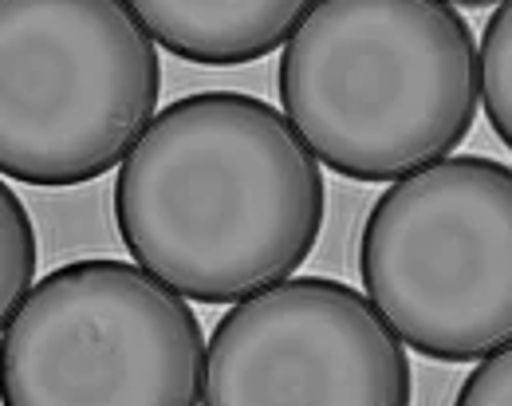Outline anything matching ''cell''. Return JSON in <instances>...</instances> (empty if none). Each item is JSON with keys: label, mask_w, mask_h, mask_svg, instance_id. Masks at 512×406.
<instances>
[{"label": "cell", "mask_w": 512, "mask_h": 406, "mask_svg": "<svg viewBox=\"0 0 512 406\" xmlns=\"http://www.w3.org/2000/svg\"><path fill=\"white\" fill-rule=\"evenodd\" d=\"M130 8L170 56L241 68L288 44L316 0H130Z\"/></svg>", "instance_id": "52a82bcc"}, {"label": "cell", "mask_w": 512, "mask_h": 406, "mask_svg": "<svg viewBox=\"0 0 512 406\" xmlns=\"http://www.w3.org/2000/svg\"><path fill=\"white\" fill-rule=\"evenodd\" d=\"M205 383L193 308L142 265H64L4 316L8 406H193Z\"/></svg>", "instance_id": "5b68a950"}, {"label": "cell", "mask_w": 512, "mask_h": 406, "mask_svg": "<svg viewBox=\"0 0 512 406\" xmlns=\"http://www.w3.org/2000/svg\"><path fill=\"white\" fill-rule=\"evenodd\" d=\"M36 225L28 217V209L20 202V194H12V186H0V308L4 316L32 292L36 280Z\"/></svg>", "instance_id": "ba28073f"}, {"label": "cell", "mask_w": 512, "mask_h": 406, "mask_svg": "<svg viewBox=\"0 0 512 406\" xmlns=\"http://www.w3.org/2000/svg\"><path fill=\"white\" fill-rule=\"evenodd\" d=\"M461 406H512V343L477 359L469 379L457 391Z\"/></svg>", "instance_id": "30bf717a"}, {"label": "cell", "mask_w": 512, "mask_h": 406, "mask_svg": "<svg viewBox=\"0 0 512 406\" xmlns=\"http://www.w3.org/2000/svg\"><path fill=\"white\" fill-rule=\"evenodd\" d=\"M449 4H469V8H485V4H501V0H449Z\"/></svg>", "instance_id": "8fae6325"}, {"label": "cell", "mask_w": 512, "mask_h": 406, "mask_svg": "<svg viewBox=\"0 0 512 406\" xmlns=\"http://www.w3.org/2000/svg\"><path fill=\"white\" fill-rule=\"evenodd\" d=\"M276 83L327 170L398 182L469 138L481 52L449 0H316L284 44Z\"/></svg>", "instance_id": "7a4b0ae2"}, {"label": "cell", "mask_w": 512, "mask_h": 406, "mask_svg": "<svg viewBox=\"0 0 512 406\" xmlns=\"http://www.w3.org/2000/svg\"><path fill=\"white\" fill-rule=\"evenodd\" d=\"M481 103L497 138L512 150V0H501L481 36Z\"/></svg>", "instance_id": "9c48e42d"}, {"label": "cell", "mask_w": 512, "mask_h": 406, "mask_svg": "<svg viewBox=\"0 0 512 406\" xmlns=\"http://www.w3.org/2000/svg\"><path fill=\"white\" fill-rule=\"evenodd\" d=\"M158 40L130 0H0V170L67 190L123 166L158 119Z\"/></svg>", "instance_id": "3957f363"}, {"label": "cell", "mask_w": 512, "mask_h": 406, "mask_svg": "<svg viewBox=\"0 0 512 406\" xmlns=\"http://www.w3.org/2000/svg\"><path fill=\"white\" fill-rule=\"evenodd\" d=\"M327 217L320 158L245 91L174 99L119 166L130 257L201 304H237L300 269Z\"/></svg>", "instance_id": "6da1fadb"}, {"label": "cell", "mask_w": 512, "mask_h": 406, "mask_svg": "<svg viewBox=\"0 0 512 406\" xmlns=\"http://www.w3.org/2000/svg\"><path fill=\"white\" fill-rule=\"evenodd\" d=\"M402 336L359 288L288 276L237 300L209 336L213 406H406Z\"/></svg>", "instance_id": "8992f818"}, {"label": "cell", "mask_w": 512, "mask_h": 406, "mask_svg": "<svg viewBox=\"0 0 512 406\" xmlns=\"http://www.w3.org/2000/svg\"><path fill=\"white\" fill-rule=\"evenodd\" d=\"M359 276L426 359L469 363L512 343V166L449 154L371 205Z\"/></svg>", "instance_id": "277c9868"}]
</instances>
